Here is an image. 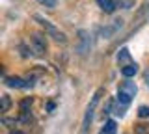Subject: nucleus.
<instances>
[{"mask_svg": "<svg viewBox=\"0 0 149 134\" xmlns=\"http://www.w3.org/2000/svg\"><path fill=\"white\" fill-rule=\"evenodd\" d=\"M102 95H104V90H102V87H99V90L93 93L90 104H88V108H86V114H84V119H82V134H88V131H90L91 121H93V114H95V108H97V104H99Z\"/></svg>", "mask_w": 149, "mask_h": 134, "instance_id": "1", "label": "nucleus"}, {"mask_svg": "<svg viewBox=\"0 0 149 134\" xmlns=\"http://www.w3.org/2000/svg\"><path fill=\"white\" fill-rule=\"evenodd\" d=\"M34 19L39 22L41 26H43V30H45V34L49 35V37H52L54 41H58V43H62V45H65L67 43V35L63 34V32H60L58 28H56V26L52 24V22L50 21H47L45 17H41V15H36Z\"/></svg>", "mask_w": 149, "mask_h": 134, "instance_id": "2", "label": "nucleus"}, {"mask_svg": "<svg viewBox=\"0 0 149 134\" xmlns=\"http://www.w3.org/2000/svg\"><path fill=\"white\" fill-rule=\"evenodd\" d=\"M91 49V37H90V32L88 30H80L78 32V45H77V52L80 56H86Z\"/></svg>", "mask_w": 149, "mask_h": 134, "instance_id": "3", "label": "nucleus"}, {"mask_svg": "<svg viewBox=\"0 0 149 134\" xmlns=\"http://www.w3.org/2000/svg\"><path fill=\"white\" fill-rule=\"evenodd\" d=\"M32 52L36 56H43L47 52V39L43 34H32Z\"/></svg>", "mask_w": 149, "mask_h": 134, "instance_id": "4", "label": "nucleus"}, {"mask_svg": "<svg viewBox=\"0 0 149 134\" xmlns=\"http://www.w3.org/2000/svg\"><path fill=\"white\" fill-rule=\"evenodd\" d=\"M4 82H6V86L17 87V90L34 86V78H21V76H8V78H4Z\"/></svg>", "mask_w": 149, "mask_h": 134, "instance_id": "5", "label": "nucleus"}, {"mask_svg": "<svg viewBox=\"0 0 149 134\" xmlns=\"http://www.w3.org/2000/svg\"><path fill=\"white\" fill-rule=\"evenodd\" d=\"M123 28V21L121 19H116L112 24H106V26H102V28L99 30V34H101V37H104V39H110V37H114L118 32Z\"/></svg>", "mask_w": 149, "mask_h": 134, "instance_id": "6", "label": "nucleus"}, {"mask_svg": "<svg viewBox=\"0 0 149 134\" xmlns=\"http://www.w3.org/2000/svg\"><path fill=\"white\" fill-rule=\"evenodd\" d=\"M118 91H123V93H127L129 97H134L136 95V91H138V87H136V84H134L132 80H125V82H121V86H119V90Z\"/></svg>", "mask_w": 149, "mask_h": 134, "instance_id": "7", "label": "nucleus"}, {"mask_svg": "<svg viewBox=\"0 0 149 134\" xmlns=\"http://www.w3.org/2000/svg\"><path fill=\"white\" fill-rule=\"evenodd\" d=\"M97 6L101 8L104 13H114L116 11V0H97Z\"/></svg>", "mask_w": 149, "mask_h": 134, "instance_id": "8", "label": "nucleus"}, {"mask_svg": "<svg viewBox=\"0 0 149 134\" xmlns=\"http://www.w3.org/2000/svg\"><path fill=\"white\" fill-rule=\"evenodd\" d=\"M136 73H138V65H136V63H127V65L121 67V75H123L125 78H132Z\"/></svg>", "mask_w": 149, "mask_h": 134, "instance_id": "9", "label": "nucleus"}, {"mask_svg": "<svg viewBox=\"0 0 149 134\" xmlns=\"http://www.w3.org/2000/svg\"><path fill=\"white\" fill-rule=\"evenodd\" d=\"M101 134H116V121H114V119H108V121L104 123Z\"/></svg>", "mask_w": 149, "mask_h": 134, "instance_id": "10", "label": "nucleus"}, {"mask_svg": "<svg viewBox=\"0 0 149 134\" xmlns=\"http://www.w3.org/2000/svg\"><path fill=\"white\" fill-rule=\"evenodd\" d=\"M0 101H2V104H0V112H8L9 106H11V99H9L8 95H2Z\"/></svg>", "mask_w": 149, "mask_h": 134, "instance_id": "11", "label": "nucleus"}, {"mask_svg": "<svg viewBox=\"0 0 149 134\" xmlns=\"http://www.w3.org/2000/svg\"><path fill=\"white\" fill-rule=\"evenodd\" d=\"M129 60H130L129 50H127V49H121L119 54H118V62H119V63H125V62H129Z\"/></svg>", "mask_w": 149, "mask_h": 134, "instance_id": "12", "label": "nucleus"}, {"mask_svg": "<svg viewBox=\"0 0 149 134\" xmlns=\"http://www.w3.org/2000/svg\"><path fill=\"white\" fill-rule=\"evenodd\" d=\"M138 115H140L142 119H147V117H149V106L142 104V106L138 108Z\"/></svg>", "mask_w": 149, "mask_h": 134, "instance_id": "13", "label": "nucleus"}, {"mask_svg": "<svg viewBox=\"0 0 149 134\" xmlns=\"http://www.w3.org/2000/svg\"><path fill=\"white\" fill-rule=\"evenodd\" d=\"M37 2H39L41 6H45V8H56L58 0H37Z\"/></svg>", "mask_w": 149, "mask_h": 134, "instance_id": "14", "label": "nucleus"}, {"mask_svg": "<svg viewBox=\"0 0 149 134\" xmlns=\"http://www.w3.org/2000/svg\"><path fill=\"white\" fill-rule=\"evenodd\" d=\"M146 82H147V87H149V71L146 73Z\"/></svg>", "mask_w": 149, "mask_h": 134, "instance_id": "15", "label": "nucleus"}, {"mask_svg": "<svg viewBox=\"0 0 149 134\" xmlns=\"http://www.w3.org/2000/svg\"><path fill=\"white\" fill-rule=\"evenodd\" d=\"M9 134H24V132H21V131H11Z\"/></svg>", "mask_w": 149, "mask_h": 134, "instance_id": "16", "label": "nucleus"}]
</instances>
